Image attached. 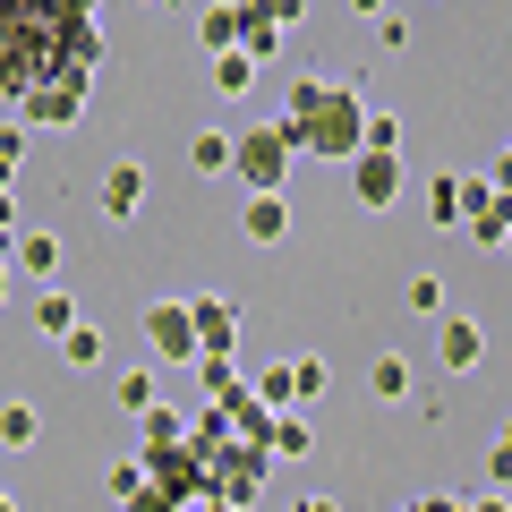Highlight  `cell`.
Segmentation results:
<instances>
[{
    "mask_svg": "<svg viewBox=\"0 0 512 512\" xmlns=\"http://www.w3.org/2000/svg\"><path fill=\"white\" fill-rule=\"evenodd\" d=\"M282 146L291 154H325V163H350L359 154V128H367V94L359 77H299L291 111H282Z\"/></svg>",
    "mask_w": 512,
    "mask_h": 512,
    "instance_id": "1",
    "label": "cell"
},
{
    "mask_svg": "<svg viewBox=\"0 0 512 512\" xmlns=\"http://www.w3.org/2000/svg\"><path fill=\"white\" fill-rule=\"evenodd\" d=\"M231 171L248 180V197H274V188L291 180V146H282V128H248V137H231Z\"/></svg>",
    "mask_w": 512,
    "mask_h": 512,
    "instance_id": "2",
    "label": "cell"
},
{
    "mask_svg": "<svg viewBox=\"0 0 512 512\" xmlns=\"http://www.w3.org/2000/svg\"><path fill=\"white\" fill-rule=\"evenodd\" d=\"M188 333H197V359H239V308L222 291H188Z\"/></svg>",
    "mask_w": 512,
    "mask_h": 512,
    "instance_id": "3",
    "label": "cell"
},
{
    "mask_svg": "<svg viewBox=\"0 0 512 512\" xmlns=\"http://www.w3.org/2000/svg\"><path fill=\"white\" fill-rule=\"evenodd\" d=\"M350 197H359L367 214L402 205V154H376V146H359V154H350Z\"/></svg>",
    "mask_w": 512,
    "mask_h": 512,
    "instance_id": "4",
    "label": "cell"
},
{
    "mask_svg": "<svg viewBox=\"0 0 512 512\" xmlns=\"http://www.w3.org/2000/svg\"><path fill=\"white\" fill-rule=\"evenodd\" d=\"M146 350H154L163 367H188V359H197V333H188V308H180V299H154V308H146Z\"/></svg>",
    "mask_w": 512,
    "mask_h": 512,
    "instance_id": "5",
    "label": "cell"
},
{
    "mask_svg": "<svg viewBox=\"0 0 512 512\" xmlns=\"http://www.w3.org/2000/svg\"><path fill=\"white\" fill-rule=\"evenodd\" d=\"M18 120H35V128H77V120H86V86H26V94H18Z\"/></svg>",
    "mask_w": 512,
    "mask_h": 512,
    "instance_id": "6",
    "label": "cell"
},
{
    "mask_svg": "<svg viewBox=\"0 0 512 512\" xmlns=\"http://www.w3.org/2000/svg\"><path fill=\"white\" fill-rule=\"evenodd\" d=\"M0 265H9V282H52L60 274V239L52 231H18Z\"/></svg>",
    "mask_w": 512,
    "mask_h": 512,
    "instance_id": "7",
    "label": "cell"
},
{
    "mask_svg": "<svg viewBox=\"0 0 512 512\" xmlns=\"http://www.w3.org/2000/svg\"><path fill=\"white\" fill-rule=\"evenodd\" d=\"M453 231H470V222H487V214H504V171H470V180H461L453 171Z\"/></svg>",
    "mask_w": 512,
    "mask_h": 512,
    "instance_id": "8",
    "label": "cell"
},
{
    "mask_svg": "<svg viewBox=\"0 0 512 512\" xmlns=\"http://www.w3.org/2000/svg\"><path fill=\"white\" fill-rule=\"evenodd\" d=\"M436 359L453 367V376H470V367H487V333H478L470 316H444V333H436Z\"/></svg>",
    "mask_w": 512,
    "mask_h": 512,
    "instance_id": "9",
    "label": "cell"
},
{
    "mask_svg": "<svg viewBox=\"0 0 512 512\" xmlns=\"http://www.w3.org/2000/svg\"><path fill=\"white\" fill-rule=\"evenodd\" d=\"M239 60H256V69H265V60H282V26L265 18V9H256V0H239V43H231Z\"/></svg>",
    "mask_w": 512,
    "mask_h": 512,
    "instance_id": "10",
    "label": "cell"
},
{
    "mask_svg": "<svg viewBox=\"0 0 512 512\" xmlns=\"http://www.w3.org/2000/svg\"><path fill=\"white\" fill-rule=\"evenodd\" d=\"M239 231H248L256 248H274V239H291V197H282V188H274V197H248V222H239Z\"/></svg>",
    "mask_w": 512,
    "mask_h": 512,
    "instance_id": "11",
    "label": "cell"
},
{
    "mask_svg": "<svg viewBox=\"0 0 512 512\" xmlns=\"http://www.w3.org/2000/svg\"><path fill=\"white\" fill-rule=\"evenodd\" d=\"M137 205H146V171H137V163H111V171H103V214L128 222Z\"/></svg>",
    "mask_w": 512,
    "mask_h": 512,
    "instance_id": "12",
    "label": "cell"
},
{
    "mask_svg": "<svg viewBox=\"0 0 512 512\" xmlns=\"http://www.w3.org/2000/svg\"><path fill=\"white\" fill-rule=\"evenodd\" d=\"M265 453H274V461H308L316 453V427L299 419V410H282V419L265 427Z\"/></svg>",
    "mask_w": 512,
    "mask_h": 512,
    "instance_id": "13",
    "label": "cell"
},
{
    "mask_svg": "<svg viewBox=\"0 0 512 512\" xmlns=\"http://www.w3.org/2000/svg\"><path fill=\"white\" fill-rule=\"evenodd\" d=\"M26 444H43L35 402H0V453H26Z\"/></svg>",
    "mask_w": 512,
    "mask_h": 512,
    "instance_id": "14",
    "label": "cell"
},
{
    "mask_svg": "<svg viewBox=\"0 0 512 512\" xmlns=\"http://www.w3.org/2000/svg\"><path fill=\"white\" fill-rule=\"evenodd\" d=\"M197 43H205V52H231V43H239V0H214V9H197Z\"/></svg>",
    "mask_w": 512,
    "mask_h": 512,
    "instance_id": "15",
    "label": "cell"
},
{
    "mask_svg": "<svg viewBox=\"0 0 512 512\" xmlns=\"http://www.w3.org/2000/svg\"><path fill=\"white\" fill-rule=\"evenodd\" d=\"M248 393H256L265 410H274V419H282V410H299V402H291V359H265V367H256V384H248Z\"/></svg>",
    "mask_w": 512,
    "mask_h": 512,
    "instance_id": "16",
    "label": "cell"
},
{
    "mask_svg": "<svg viewBox=\"0 0 512 512\" xmlns=\"http://www.w3.org/2000/svg\"><path fill=\"white\" fill-rule=\"evenodd\" d=\"M367 393H376V402H402V393H410V359H402V350H384V359L367 367Z\"/></svg>",
    "mask_w": 512,
    "mask_h": 512,
    "instance_id": "17",
    "label": "cell"
},
{
    "mask_svg": "<svg viewBox=\"0 0 512 512\" xmlns=\"http://www.w3.org/2000/svg\"><path fill=\"white\" fill-rule=\"evenodd\" d=\"M69 325H77V299H69V291H43V299H35V333H43V342H60Z\"/></svg>",
    "mask_w": 512,
    "mask_h": 512,
    "instance_id": "18",
    "label": "cell"
},
{
    "mask_svg": "<svg viewBox=\"0 0 512 512\" xmlns=\"http://www.w3.org/2000/svg\"><path fill=\"white\" fill-rule=\"evenodd\" d=\"M188 171H231V137L222 128H197L188 137Z\"/></svg>",
    "mask_w": 512,
    "mask_h": 512,
    "instance_id": "19",
    "label": "cell"
},
{
    "mask_svg": "<svg viewBox=\"0 0 512 512\" xmlns=\"http://www.w3.org/2000/svg\"><path fill=\"white\" fill-rule=\"evenodd\" d=\"M333 393V367L325 359H291V402H325Z\"/></svg>",
    "mask_w": 512,
    "mask_h": 512,
    "instance_id": "20",
    "label": "cell"
},
{
    "mask_svg": "<svg viewBox=\"0 0 512 512\" xmlns=\"http://www.w3.org/2000/svg\"><path fill=\"white\" fill-rule=\"evenodd\" d=\"M60 359H69V367H103V333H94V325H69V333H60Z\"/></svg>",
    "mask_w": 512,
    "mask_h": 512,
    "instance_id": "21",
    "label": "cell"
},
{
    "mask_svg": "<svg viewBox=\"0 0 512 512\" xmlns=\"http://www.w3.org/2000/svg\"><path fill=\"white\" fill-rule=\"evenodd\" d=\"M256 86V60H239V52H214V94H248Z\"/></svg>",
    "mask_w": 512,
    "mask_h": 512,
    "instance_id": "22",
    "label": "cell"
},
{
    "mask_svg": "<svg viewBox=\"0 0 512 512\" xmlns=\"http://www.w3.org/2000/svg\"><path fill=\"white\" fill-rule=\"evenodd\" d=\"M120 410H137V419L154 410V376H146V367H128V376H120Z\"/></svg>",
    "mask_w": 512,
    "mask_h": 512,
    "instance_id": "23",
    "label": "cell"
},
{
    "mask_svg": "<svg viewBox=\"0 0 512 512\" xmlns=\"http://www.w3.org/2000/svg\"><path fill=\"white\" fill-rule=\"evenodd\" d=\"M188 367H197V384H205V393H214V402H222V393H231V384H239V367H231V359H188Z\"/></svg>",
    "mask_w": 512,
    "mask_h": 512,
    "instance_id": "24",
    "label": "cell"
},
{
    "mask_svg": "<svg viewBox=\"0 0 512 512\" xmlns=\"http://www.w3.org/2000/svg\"><path fill=\"white\" fill-rule=\"evenodd\" d=\"M427 222H436V231H453V222H461V214H453V171L427 188Z\"/></svg>",
    "mask_w": 512,
    "mask_h": 512,
    "instance_id": "25",
    "label": "cell"
},
{
    "mask_svg": "<svg viewBox=\"0 0 512 512\" xmlns=\"http://www.w3.org/2000/svg\"><path fill=\"white\" fill-rule=\"evenodd\" d=\"M402 299H410L419 316H436V308H444V282H436V274H410V291H402Z\"/></svg>",
    "mask_w": 512,
    "mask_h": 512,
    "instance_id": "26",
    "label": "cell"
},
{
    "mask_svg": "<svg viewBox=\"0 0 512 512\" xmlns=\"http://www.w3.org/2000/svg\"><path fill=\"white\" fill-rule=\"evenodd\" d=\"M111 495H120V512H128L137 495H146V470H137V461H120V470H111Z\"/></svg>",
    "mask_w": 512,
    "mask_h": 512,
    "instance_id": "27",
    "label": "cell"
},
{
    "mask_svg": "<svg viewBox=\"0 0 512 512\" xmlns=\"http://www.w3.org/2000/svg\"><path fill=\"white\" fill-rule=\"evenodd\" d=\"M256 9H265V18H274V26H282V35H291V26H299V18H308V0H256Z\"/></svg>",
    "mask_w": 512,
    "mask_h": 512,
    "instance_id": "28",
    "label": "cell"
},
{
    "mask_svg": "<svg viewBox=\"0 0 512 512\" xmlns=\"http://www.w3.org/2000/svg\"><path fill=\"white\" fill-rule=\"evenodd\" d=\"M504 231H512V214H487V222H470V239H478V248H504Z\"/></svg>",
    "mask_w": 512,
    "mask_h": 512,
    "instance_id": "29",
    "label": "cell"
},
{
    "mask_svg": "<svg viewBox=\"0 0 512 512\" xmlns=\"http://www.w3.org/2000/svg\"><path fill=\"white\" fill-rule=\"evenodd\" d=\"M18 180V128H0V188Z\"/></svg>",
    "mask_w": 512,
    "mask_h": 512,
    "instance_id": "30",
    "label": "cell"
},
{
    "mask_svg": "<svg viewBox=\"0 0 512 512\" xmlns=\"http://www.w3.org/2000/svg\"><path fill=\"white\" fill-rule=\"evenodd\" d=\"M402 512H470V504H461V495H410Z\"/></svg>",
    "mask_w": 512,
    "mask_h": 512,
    "instance_id": "31",
    "label": "cell"
},
{
    "mask_svg": "<svg viewBox=\"0 0 512 512\" xmlns=\"http://www.w3.org/2000/svg\"><path fill=\"white\" fill-rule=\"evenodd\" d=\"M9 239H18V197L0 188V248H9Z\"/></svg>",
    "mask_w": 512,
    "mask_h": 512,
    "instance_id": "32",
    "label": "cell"
},
{
    "mask_svg": "<svg viewBox=\"0 0 512 512\" xmlns=\"http://www.w3.org/2000/svg\"><path fill=\"white\" fill-rule=\"evenodd\" d=\"M291 512H342V504H333V495H299Z\"/></svg>",
    "mask_w": 512,
    "mask_h": 512,
    "instance_id": "33",
    "label": "cell"
},
{
    "mask_svg": "<svg viewBox=\"0 0 512 512\" xmlns=\"http://www.w3.org/2000/svg\"><path fill=\"white\" fill-rule=\"evenodd\" d=\"M350 9H359V18H384V9H393V0H350Z\"/></svg>",
    "mask_w": 512,
    "mask_h": 512,
    "instance_id": "34",
    "label": "cell"
},
{
    "mask_svg": "<svg viewBox=\"0 0 512 512\" xmlns=\"http://www.w3.org/2000/svg\"><path fill=\"white\" fill-rule=\"evenodd\" d=\"M470 512H504V495H478V504H470Z\"/></svg>",
    "mask_w": 512,
    "mask_h": 512,
    "instance_id": "35",
    "label": "cell"
},
{
    "mask_svg": "<svg viewBox=\"0 0 512 512\" xmlns=\"http://www.w3.org/2000/svg\"><path fill=\"white\" fill-rule=\"evenodd\" d=\"M9 291H18V282H9V265H0V299H9Z\"/></svg>",
    "mask_w": 512,
    "mask_h": 512,
    "instance_id": "36",
    "label": "cell"
},
{
    "mask_svg": "<svg viewBox=\"0 0 512 512\" xmlns=\"http://www.w3.org/2000/svg\"><path fill=\"white\" fill-rule=\"evenodd\" d=\"M188 512H231V504H188Z\"/></svg>",
    "mask_w": 512,
    "mask_h": 512,
    "instance_id": "37",
    "label": "cell"
},
{
    "mask_svg": "<svg viewBox=\"0 0 512 512\" xmlns=\"http://www.w3.org/2000/svg\"><path fill=\"white\" fill-rule=\"evenodd\" d=\"M0 512H18V495H0Z\"/></svg>",
    "mask_w": 512,
    "mask_h": 512,
    "instance_id": "38",
    "label": "cell"
},
{
    "mask_svg": "<svg viewBox=\"0 0 512 512\" xmlns=\"http://www.w3.org/2000/svg\"><path fill=\"white\" fill-rule=\"evenodd\" d=\"M171 9H180V0H171Z\"/></svg>",
    "mask_w": 512,
    "mask_h": 512,
    "instance_id": "39",
    "label": "cell"
}]
</instances>
